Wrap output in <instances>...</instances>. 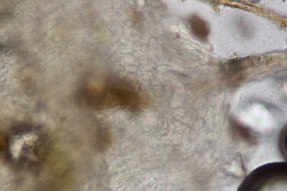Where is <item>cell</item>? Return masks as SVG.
<instances>
[{
    "label": "cell",
    "mask_w": 287,
    "mask_h": 191,
    "mask_svg": "<svg viewBox=\"0 0 287 191\" xmlns=\"http://www.w3.org/2000/svg\"><path fill=\"white\" fill-rule=\"evenodd\" d=\"M189 23L191 32L195 36L201 40L206 38L209 29L205 22L195 15L191 18Z\"/></svg>",
    "instance_id": "obj_1"
}]
</instances>
